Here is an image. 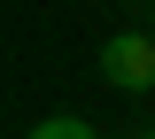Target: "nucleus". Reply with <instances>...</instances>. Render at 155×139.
<instances>
[{"label":"nucleus","mask_w":155,"mask_h":139,"mask_svg":"<svg viewBox=\"0 0 155 139\" xmlns=\"http://www.w3.org/2000/svg\"><path fill=\"white\" fill-rule=\"evenodd\" d=\"M101 77H109L116 93H147L155 85V39L147 31H116V39L101 46Z\"/></svg>","instance_id":"obj_1"},{"label":"nucleus","mask_w":155,"mask_h":139,"mask_svg":"<svg viewBox=\"0 0 155 139\" xmlns=\"http://www.w3.org/2000/svg\"><path fill=\"white\" fill-rule=\"evenodd\" d=\"M31 139H93V124H85V116H47Z\"/></svg>","instance_id":"obj_2"}]
</instances>
